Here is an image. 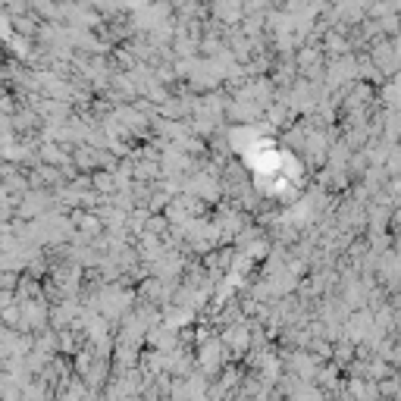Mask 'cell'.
I'll return each instance as SVG.
<instances>
[{
    "label": "cell",
    "mask_w": 401,
    "mask_h": 401,
    "mask_svg": "<svg viewBox=\"0 0 401 401\" xmlns=\"http://www.w3.org/2000/svg\"><path fill=\"white\" fill-rule=\"evenodd\" d=\"M226 345L223 342H217V339H210V342L200 348V358H198V364L204 367V370H217L219 364H223V358H226Z\"/></svg>",
    "instance_id": "obj_1"
}]
</instances>
